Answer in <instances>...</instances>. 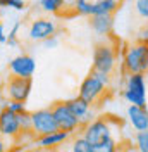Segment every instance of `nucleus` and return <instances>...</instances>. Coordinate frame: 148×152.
<instances>
[{
  "mask_svg": "<svg viewBox=\"0 0 148 152\" xmlns=\"http://www.w3.org/2000/svg\"><path fill=\"white\" fill-rule=\"evenodd\" d=\"M122 69L126 75H147L148 73V40H138L129 43L124 59Z\"/></svg>",
  "mask_w": 148,
  "mask_h": 152,
  "instance_id": "nucleus-1",
  "label": "nucleus"
},
{
  "mask_svg": "<svg viewBox=\"0 0 148 152\" xmlns=\"http://www.w3.org/2000/svg\"><path fill=\"white\" fill-rule=\"evenodd\" d=\"M115 61H117V50L115 45L110 43L109 40L96 43L93 48V71L110 75L115 69Z\"/></svg>",
  "mask_w": 148,
  "mask_h": 152,
  "instance_id": "nucleus-2",
  "label": "nucleus"
},
{
  "mask_svg": "<svg viewBox=\"0 0 148 152\" xmlns=\"http://www.w3.org/2000/svg\"><path fill=\"white\" fill-rule=\"evenodd\" d=\"M107 86L102 80L96 76L95 71H90V75L81 81V86H79V97L86 100L90 105H96L100 100L103 99V95L107 92Z\"/></svg>",
  "mask_w": 148,
  "mask_h": 152,
  "instance_id": "nucleus-3",
  "label": "nucleus"
},
{
  "mask_svg": "<svg viewBox=\"0 0 148 152\" xmlns=\"http://www.w3.org/2000/svg\"><path fill=\"white\" fill-rule=\"evenodd\" d=\"M50 111L54 114L55 123H57V126H59L60 132H67V133L73 135L78 128H83V126H81V121H79V119L73 114V111L69 109L67 100H57V102H54V104L50 105Z\"/></svg>",
  "mask_w": 148,
  "mask_h": 152,
  "instance_id": "nucleus-4",
  "label": "nucleus"
},
{
  "mask_svg": "<svg viewBox=\"0 0 148 152\" xmlns=\"http://www.w3.org/2000/svg\"><path fill=\"white\" fill-rule=\"evenodd\" d=\"M122 97L129 105H147V81L145 75H128Z\"/></svg>",
  "mask_w": 148,
  "mask_h": 152,
  "instance_id": "nucleus-5",
  "label": "nucleus"
},
{
  "mask_svg": "<svg viewBox=\"0 0 148 152\" xmlns=\"http://www.w3.org/2000/svg\"><path fill=\"white\" fill-rule=\"evenodd\" d=\"M83 137L90 145H98L105 142L107 138H112V124L109 118H98L91 123H88L83 128Z\"/></svg>",
  "mask_w": 148,
  "mask_h": 152,
  "instance_id": "nucleus-6",
  "label": "nucleus"
},
{
  "mask_svg": "<svg viewBox=\"0 0 148 152\" xmlns=\"http://www.w3.org/2000/svg\"><path fill=\"white\" fill-rule=\"evenodd\" d=\"M31 124H33V133L36 135V138L46 137L50 133L60 132L55 123V118H54V114L50 111V107L38 109L35 113H31Z\"/></svg>",
  "mask_w": 148,
  "mask_h": 152,
  "instance_id": "nucleus-7",
  "label": "nucleus"
},
{
  "mask_svg": "<svg viewBox=\"0 0 148 152\" xmlns=\"http://www.w3.org/2000/svg\"><path fill=\"white\" fill-rule=\"evenodd\" d=\"M31 86H33V80L31 78H19V76H10L7 80V95L10 100L14 102H26L29 94H31Z\"/></svg>",
  "mask_w": 148,
  "mask_h": 152,
  "instance_id": "nucleus-8",
  "label": "nucleus"
},
{
  "mask_svg": "<svg viewBox=\"0 0 148 152\" xmlns=\"http://www.w3.org/2000/svg\"><path fill=\"white\" fill-rule=\"evenodd\" d=\"M55 31H57L55 21H52L48 18H38L35 21H31L28 35L35 42H45L46 38L55 37Z\"/></svg>",
  "mask_w": 148,
  "mask_h": 152,
  "instance_id": "nucleus-9",
  "label": "nucleus"
},
{
  "mask_svg": "<svg viewBox=\"0 0 148 152\" xmlns=\"http://www.w3.org/2000/svg\"><path fill=\"white\" fill-rule=\"evenodd\" d=\"M9 69L12 76H19V78H33V73L36 69V62L35 59L28 54H21V56L14 57L9 62Z\"/></svg>",
  "mask_w": 148,
  "mask_h": 152,
  "instance_id": "nucleus-10",
  "label": "nucleus"
},
{
  "mask_svg": "<svg viewBox=\"0 0 148 152\" xmlns=\"http://www.w3.org/2000/svg\"><path fill=\"white\" fill-rule=\"evenodd\" d=\"M21 121H19V114L12 113L9 107H4L0 111V133L5 137H17L21 135Z\"/></svg>",
  "mask_w": 148,
  "mask_h": 152,
  "instance_id": "nucleus-11",
  "label": "nucleus"
},
{
  "mask_svg": "<svg viewBox=\"0 0 148 152\" xmlns=\"http://www.w3.org/2000/svg\"><path fill=\"white\" fill-rule=\"evenodd\" d=\"M67 105L69 109L73 111V114L81 121V126H86L88 123H91V105L88 104L86 100H83L79 95L78 97H73L67 100Z\"/></svg>",
  "mask_w": 148,
  "mask_h": 152,
  "instance_id": "nucleus-12",
  "label": "nucleus"
},
{
  "mask_svg": "<svg viewBox=\"0 0 148 152\" xmlns=\"http://www.w3.org/2000/svg\"><path fill=\"white\" fill-rule=\"evenodd\" d=\"M128 118L131 126L138 132H148V109L147 105H129Z\"/></svg>",
  "mask_w": 148,
  "mask_h": 152,
  "instance_id": "nucleus-13",
  "label": "nucleus"
},
{
  "mask_svg": "<svg viewBox=\"0 0 148 152\" xmlns=\"http://www.w3.org/2000/svg\"><path fill=\"white\" fill-rule=\"evenodd\" d=\"M88 23L91 29L100 35V37H110L112 28H114V16L112 14H100V16H91L88 18Z\"/></svg>",
  "mask_w": 148,
  "mask_h": 152,
  "instance_id": "nucleus-14",
  "label": "nucleus"
},
{
  "mask_svg": "<svg viewBox=\"0 0 148 152\" xmlns=\"http://www.w3.org/2000/svg\"><path fill=\"white\" fill-rule=\"evenodd\" d=\"M69 137H71V133H67V132H55V133L46 135V137H40V138H36V143H38L40 149L48 151V149H55V147H59L60 143L67 142Z\"/></svg>",
  "mask_w": 148,
  "mask_h": 152,
  "instance_id": "nucleus-15",
  "label": "nucleus"
},
{
  "mask_svg": "<svg viewBox=\"0 0 148 152\" xmlns=\"http://www.w3.org/2000/svg\"><path fill=\"white\" fill-rule=\"evenodd\" d=\"M119 7L117 0H95L91 7V16H100V14H114ZM90 16V18H91Z\"/></svg>",
  "mask_w": 148,
  "mask_h": 152,
  "instance_id": "nucleus-16",
  "label": "nucleus"
},
{
  "mask_svg": "<svg viewBox=\"0 0 148 152\" xmlns=\"http://www.w3.org/2000/svg\"><path fill=\"white\" fill-rule=\"evenodd\" d=\"M40 7L50 12V14H59V16H64L65 10V0H40Z\"/></svg>",
  "mask_w": 148,
  "mask_h": 152,
  "instance_id": "nucleus-17",
  "label": "nucleus"
},
{
  "mask_svg": "<svg viewBox=\"0 0 148 152\" xmlns=\"http://www.w3.org/2000/svg\"><path fill=\"white\" fill-rule=\"evenodd\" d=\"M91 152H119V143L112 137V138H107L105 142L98 143V145H93Z\"/></svg>",
  "mask_w": 148,
  "mask_h": 152,
  "instance_id": "nucleus-18",
  "label": "nucleus"
},
{
  "mask_svg": "<svg viewBox=\"0 0 148 152\" xmlns=\"http://www.w3.org/2000/svg\"><path fill=\"white\" fill-rule=\"evenodd\" d=\"M91 7H93V0H78L73 7V14L78 16H91Z\"/></svg>",
  "mask_w": 148,
  "mask_h": 152,
  "instance_id": "nucleus-19",
  "label": "nucleus"
},
{
  "mask_svg": "<svg viewBox=\"0 0 148 152\" xmlns=\"http://www.w3.org/2000/svg\"><path fill=\"white\" fill-rule=\"evenodd\" d=\"M134 142L138 152H148V132H138L134 137Z\"/></svg>",
  "mask_w": 148,
  "mask_h": 152,
  "instance_id": "nucleus-20",
  "label": "nucleus"
},
{
  "mask_svg": "<svg viewBox=\"0 0 148 152\" xmlns=\"http://www.w3.org/2000/svg\"><path fill=\"white\" fill-rule=\"evenodd\" d=\"M73 152H91V145L86 142L84 137H78L73 142Z\"/></svg>",
  "mask_w": 148,
  "mask_h": 152,
  "instance_id": "nucleus-21",
  "label": "nucleus"
},
{
  "mask_svg": "<svg viewBox=\"0 0 148 152\" xmlns=\"http://www.w3.org/2000/svg\"><path fill=\"white\" fill-rule=\"evenodd\" d=\"M134 9H136L139 18L148 21V0H136L134 2Z\"/></svg>",
  "mask_w": 148,
  "mask_h": 152,
  "instance_id": "nucleus-22",
  "label": "nucleus"
},
{
  "mask_svg": "<svg viewBox=\"0 0 148 152\" xmlns=\"http://www.w3.org/2000/svg\"><path fill=\"white\" fill-rule=\"evenodd\" d=\"M19 28H21V21H16L14 23V26H12V29H10V33H9V37H7V43L9 45H17V31Z\"/></svg>",
  "mask_w": 148,
  "mask_h": 152,
  "instance_id": "nucleus-23",
  "label": "nucleus"
},
{
  "mask_svg": "<svg viewBox=\"0 0 148 152\" xmlns=\"http://www.w3.org/2000/svg\"><path fill=\"white\" fill-rule=\"evenodd\" d=\"M5 107H9L10 111H12V113H16V114H26V113H28V111H26V105L22 104V102H14V100H9Z\"/></svg>",
  "mask_w": 148,
  "mask_h": 152,
  "instance_id": "nucleus-24",
  "label": "nucleus"
},
{
  "mask_svg": "<svg viewBox=\"0 0 148 152\" xmlns=\"http://www.w3.org/2000/svg\"><path fill=\"white\" fill-rule=\"evenodd\" d=\"M41 43H43L46 48H54V47H57V43H59V42H57V35H55V37L46 38L45 42H41Z\"/></svg>",
  "mask_w": 148,
  "mask_h": 152,
  "instance_id": "nucleus-25",
  "label": "nucleus"
},
{
  "mask_svg": "<svg viewBox=\"0 0 148 152\" xmlns=\"http://www.w3.org/2000/svg\"><path fill=\"white\" fill-rule=\"evenodd\" d=\"M0 42L2 43H7V35H5V31H4V24L0 23Z\"/></svg>",
  "mask_w": 148,
  "mask_h": 152,
  "instance_id": "nucleus-26",
  "label": "nucleus"
},
{
  "mask_svg": "<svg viewBox=\"0 0 148 152\" xmlns=\"http://www.w3.org/2000/svg\"><path fill=\"white\" fill-rule=\"evenodd\" d=\"M139 35H141V37H139V40H148V23H147V26L139 31Z\"/></svg>",
  "mask_w": 148,
  "mask_h": 152,
  "instance_id": "nucleus-27",
  "label": "nucleus"
},
{
  "mask_svg": "<svg viewBox=\"0 0 148 152\" xmlns=\"http://www.w3.org/2000/svg\"><path fill=\"white\" fill-rule=\"evenodd\" d=\"M78 0H65V9H71L73 10V7H74V4H76Z\"/></svg>",
  "mask_w": 148,
  "mask_h": 152,
  "instance_id": "nucleus-28",
  "label": "nucleus"
},
{
  "mask_svg": "<svg viewBox=\"0 0 148 152\" xmlns=\"http://www.w3.org/2000/svg\"><path fill=\"white\" fill-rule=\"evenodd\" d=\"M12 0H0V7H10Z\"/></svg>",
  "mask_w": 148,
  "mask_h": 152,
  "instance_id": "nucleus-29",
  "label": "nucleus"
},
{
  "mask_svg": "<svg viewBox=\"0 0 148 152\" xmlns=\"http://www.w3.org/2000/svg\"><path fill=\"white\" fill-rule=\"evenodd\" d=\"M26 152H45V151L40 149V147H35V149H29V151H26Z\"/></svg>",
  "mask_w": 148,
  "mask_h": 152,
  "instance_id": "nucleus-30",
  "label": "nucleus"
},
{
  "mask_svg": "<svg viewBox=\"0 0 148 152\" xmlns=\"http://www.w3.org/2000/svg\"><path fill=\"white\" fill-rule=\"evenodd\" d=\"M0 152H5V143H4L2 138H0Z\"/></svg>",
  "mask_w": 148,
  "mask_h": 152,
  "instance_id": "nucleus-31",
  "label": "nucleus"
},
{
  "mask_svg": "<svg viewBox=\"0 0 148 152\" xmlns=\"http://www.w3.org/2000/svg\"><path fill=\"white\" fill-rule=\"evenodd\" d=\"M45 152H65V151H60V149H48V151H45Z\"/></svg>",
  "mask_w": 148,
  "mask_h": 152,
  "instance_id": "nucleus-32",
  "label": "nucleus"
}]
</instances>
